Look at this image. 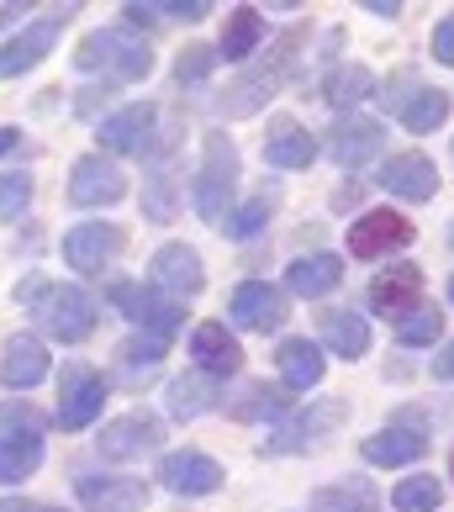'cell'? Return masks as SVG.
Listing matches in <instances>:
<instances>
[{"label":"cell","mask_w":454,"mask_h":512,"mask_svg":"<svg viewBox=\"0 0 454 512\" xmlns=\"http://www.w3.org/2000/svg\"><path fill=\"white\" fill-rule=\"evenodd\" d=\"M439 507V476L396 481V512H433Z\"/></svg>","instance_id":"35"},{"label":"cell","mask_w":454,"mask_h":512,"mask_svg":"<svg viewBox=\"0 0 454 512\" xmlns=\"http://www.w3.org/2000/svg\"><path fill=\"white\" fill-rule=\"evenodd\" d=\"M206 69H212V48H185V53H180V64H175L180 80H201Z\"/></svg>","instance_id":"40"},{"label":"cell","mask_w":454,"mask_h":512,"mask_svg":"<svg viewBox=\"0 0 454 512\" xmlns=\"http://www.w3.org/2000/svg\"><path fill=\"white\" fill-rule=\"evenodd\" d=\"M312 512H375V497L365 481H349V486H333V491H317L312 497Z\"/></svg>","instance_id":"32"},{"label":"cell","mask_w":454,"mask_h":512,"mask_svg":"<svg viewBox=\"0 0 454 512\" xmlns=\"http://www.w3.org/2000/svg\"><path fill=\"white\" fill-rule=\"evenodd\" d=\"M22 301H32L37 322L64 338V344H80V338H90V328H96V301H90L85 291L74 286H48V280H27L22 291H16Z\"/></svg>","instance_id":"1"},{"label":"cell","mask_w":454,"mask_h":512,"mask_svg":"<svg viewBox=\"0 0 454 512\" xmlns=\"http://www.w3.org/2000/svg\"><path fill=\"white\" fill-rule=\"evenodd\" d=\"M323 344L333 354H344V359H359L370 349V328H365V317H354V312H328L323 317Z\"/></svg>","instance_id":"27"},{"label":"cell","mask_w":454,"mask_h":512,"mask_svg":"<svg viewBox=\"0 0 454 512\" xmlns=\"http://www.w3.org/2000/svg\"><path fill=\"white\" fill-rule=\"evenodd\" d=\"M370 307L386 312L391 322L412 317V312L423 307V270H418V264H396V270H386L370 286Z\"/></svg>","instance_id":"14"},{"label":"cell","mask_w":454,"mask_h":512,"mask_svg":"<svg viewBox=\"0 0 454 512\" xmlns=\"http://www.w3.org/2000/svg\"><path fill=\"white\" fill-rule=\"evenodd\" d=\"M0 154H16V159H27V154H32V143H27L16 127H0Z\"/></svg>","instance_id":"42"},{"label":"cell","mask_w":454,"mask_h":512,"mask_svg":"<svg viewBox=\"0 0 454 512\" xmlns=\"http://www.w3.org/2000/svg\"><path fill=\"white\" fill-rule=\"evenodd\" d=\"M449 117V96L444 90H412V101L402 106V122L412 132H433V127H444Z\"/></svg>","instance_id":"30"},{"label":"cell","mask_w":454,"mask_h":512,"mask_svg":"<svg viewBox=\"0 0 454 512\" xmlns=\"http://www.w3.org/2000/svg\"><path fill=\"white\" fill-rule=\"evenodd\" d=\"M74 64L80 69H106L111 80H143V74L154 69V53H148V43L132 37L127 27H101L74 48Z\"/></svg>","instance_id":"2"},{"label":"cell","mask_w":454,"mask_h":512,"mask_svg":"<svg viewBox=\"0 0 454 512\" xmlns=\"http://www.w3.org/2000/svg\"><path fill=\"white\" fill-rule=\"evenodd\" d=\"M159 481L175 491V497H212V491L222 486V465L196 454V449H180V454H164Z\"/></svg>","instance_id":"13"},{"label":"cell","mask_w":454,"mask_h":512,"mask_svg":"<svg viewBox=\"0 0 454 512\" xmlns=\"http://www.w3.org/2000/svg\"><path fill=\"white\" fill-rule=\"evenodd\" d=\"M259 37H264V16L254 6H238L233 16H227V27H222V59H233V64L249 59Z\"/></svg>","instance_id":"28"},{"label":"cell","mask_w":454,"mask_h":512,"mask_svg":"<svg viewBox=\"0 0 454 512\" xmlns=\"http://www.w3.org/2000/svg\"><path fill=\"white\" fill-rule=\"evenodd\" d=\"M280 375H286V386H296V391H312L317 381H323V354H317L307 338H286V344H280Z\"/></svg>","instance_id":"25"},{"label":"cell","mask_w":454,"mask_h":512,"mask_svg":"<svg viewBox=\"0 0 454 512\" xmlns=\"http://www.w3.org/2000/svg\"><path fill=\"white\" fill-rule=\"evenodd\" d=\"M227 412L233 417H270V412H286V396L270 391L264 381H254V386L238 391V402H227Z\"/></svg>","instance_id":"34"},{"label":"cell","mask_w":454,"mask_h":512,"mask_svg":"<svg viewBox=\"0 0 454 512\" xmlns=\"http://www.w3.org/2000/svg\"><path fill=\"white\" fill-rule=\"evenodd\" d=\"M43 460V428L32 407H6L0 412V481H27Z\"/></svg>","instance_id":"4"},{"label":"cell","mask_w":454,"mask_h":512,"mask_svg":"<svg viewBox=\"0 0 454 512\" xmlns=\"http://www.w3.org/2000/svg\"><path fill=\"white\" fill-rule=\"evenodd\" d=\"M449 301H454V280H449Z\"/></svg>","instance_id":"46"},{"label":"cell","mask_w":454,"mask_h":512,"mask_svg":"<svg viewBox=\"0 0 454 512\" xmlns=\"http://www.w3.org/2000/svg\"><path fill=\"white\" fill-rule=\"evenodd\" d=\"M449 476H454V454H449Z\"/></svg>","instance_id":"45"},{"label":"cell","mask_w":454,"mask_h":512,"mask_svg":"<svg viewBox=\"0 0 454 512\" xmlns=\"http://www.w3.org/2000/svg\"><path fill=\"white\" fill-rule=\"evenodd\" d=\"M212 407H217V386H212L206 370H191V375H180V381L169 386V412L175 417H201Z\"/></svg>","instance_id":"26"},{"label":"cell","mask_w":454,"mask_h":512,"mask_svg":"<svg viewBox=\"0 0 454 512\" xmlns=\"http://www.w3.org/2000/svg\"><path fill=\"white\" fill-rule=\"evenodd\" d=\"M338 280H344V264H338L333 254H307V259H296L291 270H286V286L296 291V296H328Z\"/></svg>","instance_id":"24"},{"label":"cell","mask_w":454,"mask_h":512,"mask_svg":"<svg viewBox=\"0 0 454 512\" xmlns=\"http://www.w3.org/2000/svg\"><path fill=\"white\" fill-rule=\"evenodd\" d=\"M169 196H175L169 175H154V180H148V217H154V222H169Z\"/></svg>","instance_id":"39"},{"label":"cell","mask_w":454,"mask_h":512,"mask_svg":"<svg viewBox=\"0 0 454 512\" xmlns=\"http://www.w3.org/2000/svg\"><path fill=\"white\" fill-rule=\"evenodd\" d=\"M433 59H439V64H454V16H444V22L433 27Z\"/></svg>","instance_id":"41"},{"label":"cell","mask_w":454,"mask_h":512,"mask_svg":"<svg viewBox=\"0 0 454 512\" xmlns=\"http://www.w3.org/2000/svg\"><path fill=\"white\" fill-rule=\"evenodd\" d=\"M264 222H270V196L249 201V206H243L238 217H227V227H222V233H227V238H254Z\"/></svg>","instance_id":"38"},{"label":"cell","mask_w":454,"mask_h":512,"mask_svg":"<svg viewBox=\"0 0 454 512\" xmlns=\"http://www.w3.org/2000/svg\"><path fill=\"white\" fill-rule=\"evenodd\" d=\"M381 143H386L381 122H370V117H344V122L333 127V138H328V154L344 164V169H359L365 159L381 154Z\"/></svg>","instance_id":"18"},{"label":"cell","mask_w":454,"mask_h":512,"mask_svg":"<svg viewBox=\"0 0 454 512\" xmlns=\"http://www.w3.org/2000/svg\"><path fill=\"white\" fill-rule=\"evenodd\" d=\"M74 497L85 512H143L148 507V486L127 481V476H80Z\"/></svg>","instance_id":"12"},{"label":"cell","mask_w":454,"mask_h":512,"mask_svg":"<svg viewBox=\"0 0 454 512\" xmlns=\"http://www.w3.org/2000/svg\"><path fill=\"white\" fill-rule=\"evenodd\" d=\"M122 227L117 222H80V227H69V238H64V259H69V270H80V275H101L111 259L122 254Z\"/></svg>","instance_id":"6"},{"label":"cell","mask_w":454,"mask_h":512,"mask_svg":"<svg viewBox=\"0 0 454 512\" xmlns=\"http://www.w3.org/2000/svg\"><path fill=\"white\" fill-rule=\"evenodd\" d=\"M312 159H317L312 132L301 127L296 117H275L270 132H264V164H275V169H307Z\"/></svg>","instance_id":"17"},{"label":"cell","mask_w":454,"mask_h":512,"mask_svg":"<svg viewBox=\"0 0 454 512\" xmlns=\"http://www.w3.org/2000/svg\"><path fill=\"white\" fill-rule=\"evenodd\" d=\"M191 354H196V365L206 375H233L243 365V349H238V338L222 328V322H201V328L191 333Z\"/></svg>","instance_id":"20"},{"label":"cell","mask_w":454,"mask_h":512,"mask_svg":"<svg viewBox=\"0 0 454 512\" xmlns=\"http://www.w3.org/2000/svg\"><path fill=\"white\" fill-rule=\"evenodd\" d=\"M101 402H106V381L90 365H69L64 381H59V428H85L101 417Z\"/></svg>","instance_id":"7"},{"label":"cell","mask_w":454,"mask_h":512,"mask_svg":"<svg viewBox=\"0 0 454 512\" xmlns=\"http://www.w3.org/2000/svg\"><path fill=\"white\" fill-rule=\"evenodd\" d=\"M148 138H154V106H127L111 122H101V143L117 148V154H143Z\"/></svg>","instance_id":"23"},{"label":"cell","mask_w":454,"mask_h":512,"mask_svg":"<svg viewBox=\"0 0 454 512\" xmlns=\"http://www.w3.org/2000/svg\"><path fill=\"white\" fill-rule=\"evenodd\" d=\"M117 354H122L117 365H122V375H127L132 386L148 381V375H154V370L164 365V344H159V338H127V344H122Z\"/></svg>","instance_id":"29"},{"label":"cell","mask_w":454,"mask_h":512,"mask_svg":"<svg viewBox=\"0 0 454 512\" xmlns=\"http://www.w3.org/2000/svg\"><path fill=\"white\" fill-rule=\"evenodd\" d=\"M69 16H74V6H59V11L37 16L27 32H16L11 43L0 48V74H6V80H16V74H27V69L43 64V59H48V48L59 43V32L69 27Z\"/></svg>","instance_id":"5"},{"label":"cell","mask_w":454,"mask_h":512,"mask_svg":"<svg viewBox=\"0 0 454 512\" xmlns=\"http://www.w3.org/2000/svg\"><path fill=\"white\" fill-rule=\"evenodd\" d=\"M111 301H117V307L138 322V328L154 333V338L180 328V301L169 291H159V286H111Z\"/></svg>","instance_id":"9"},{"label":"cell","mask_w":454,"mask_h":512,"mask_svg":"<svg viewBox=\"0 0 454 512\" xmlns=\"http://www.w3.org/2000/svg\"><path fill=\"white\" fill-rule=\"evenodd\" d=\"M275 80H280V74H249L243 85H233V90H227V101H222V106H227V117H254L259 101H270Z\"/></svg>","instance_id":"31"},{"label":"cell","mask_w":454,"mask_h":512,"mask_svg":"<svg viewBox=\"0 0 454 512\" xmlns=\"http://www.w3.org/2000/svg\"><path fill=\"white\" fill-rule=\"evenodd\" d=\"M159 439H164V428L154 412H127L101 428V454L106 460H143L148 449H159Z\"/></svg>","instance_id":"11"},{"label":"cell","mask_w":454,"mask_h":512,"mask_svg":"<svg viewBox=\"0 0 454 512\" xmlns=\"http://www.w3.org/2000/svg\"><path fill=\"white\" fill-rule=\"evenodd\" d=\"M0 375H6L11 391H32L48 375V349L37 344L32 333H16L6 344V359H0Z\"/></svg>","instance_id":"21"},{"label":"cell","mask_w":454,"mask_h":512,"mask_svg":"<svg viewBox=\"0 0 454 512\" xmlns=\"http://www.w3.org/2000/svg\"><path fill=\"white\" fill-rule=\"evenodd\" d=\"M122 196H127V180L111 159L85 154L80 164H74V175H69V201L74 206H117Z\"/></svg>","instance_id":"10"},{"label":"cell","mask_w":454,"mask_h":512,"mask_svg":"<svg viewBox=\"0 0 454 512\" xmlns=\"http://www.w3.org/2000/svg\"><path fill=\"white\" fill-rule=\"evenodd\" d=\"M37 512H59V507H37Z\"/></svg>","instance_id":"44"},{"label":"cell","mask_w":454,"mask_h":512,"mask_svg":"<svg viewBox=\"0 0 454 512\" xmlns=\"http://www.w3.org/2000/svg\"><path fill=\"white\" fill-rule=\"evenodd\" d=\"M27 201H32V175H22V169H16V175H0V217L16 222L27 212Z\"/></svg>","instance_id":"36"},{"label":"cell","mask_w":454,"mask_h":512,"mask_svg":"<svg viewBox=\"0 0 454 512\" xmlns=\"http://www.w3.org/2000/svg\"><path fill=\"white\" fill-rule=\"evenodd\" d=\"M381 185L391 196H402V201H428L433 191H439V169H433L423 154H396L381 169Z\"/></svg>","instance_id":"19"},{"label":"cell","mask_w":454,"mask_h":512,"mask_svg":"<svg viewBox=\"0 0 454 512\" xmlns=\"http://www.w3.org/2000/svg\"><path fill=\"white\" fill-rule=\"evenodd\" d=\"M233 322L249 333H270L286 322V301H280L275 286H264V280H243L233 291Z\"/></svg>","instance_id":"16"},{"label":"cell","mask_w":454,"mask_h":512,"mask_svg":"<svg viewBox=\"0 0 454 512\" xmlns=\"http://www.w3.org/2000/svg\"><path fill=\"white\" fill-rule=\"evenodd\" d=\"M370 85H375L370 69H359V64H354V69H338L333 80H328V101H333L338 111H349V106H359V101L370 96Z\"/></svg>","instance_id":"33"},{"label":"cell","mask_w":454,"mask_h":512,"mask_svg":"<svg viewBox=\"0 0 454 512\" xmlns=\"http://www.w3.org/2000/svg\"><path fill=\"white\" fill-rule=\"evenodd\" d=\"M449 243H454V227H449Z\"/></svg>","instance_id":"47"},{"label":"cell","mask_w":454,"mask_h":512,"mask_svg":"<svg viewBox=\"0 0 454 512\" xmlns=\"http://www.w3.org/2000/svg\"><path fill=\"white\" fill-rule=\"evenodd\" d=\"M154 286L169 291V296H196L206 286V270H201V254L185 249V243H164L154 254Z\"/></svg>","instance_id":"15"},{"label":"cell","mask_w":454,"mask_h":512,"mask_svg":"<svg viewBox=\"0 0 454 512\" xmlns=\"http://www.w3.org/2000/svg\"><path fill=\"white\" fill-rule=\"evenodd\" d=\"M428 454V439H423V428H381V433H370L365 439V460L370 465H412V460H423Z\"/></svg>","instance_id":"22"},{"label":"cell","mask_w":454,"mask_h":512,"mask_svg":"<svg viewBox=\"0 0 454 512\" xmlns=\"http://www.w3.org/2000/svg\"><path fill=\"white\" fill-rule=\"evenodd\" d=\"M433 375H439V381H454V344H449L439 359H433Z\"/></svg>","instance_id":"43"},{"label":"cell","mask_w":454,"mask_h":512,"mask_svg":"<svg viewBox=\"0 0 454 512\" xmlns=\"http://www.w3.org/2000/svg\"><path fill=\"white\" fill-rule=\"evenodd\" d=\"M238 185V148L227 143V132H212L201 148V175H196V212L206 222H227V201Z\"/></svg>","instance_id":"3"},{"label":"cell","mask_w":454,"mask_h":512,"mask_svg":"<svg viewBox=\"0 0 454 512\" xmlns=\"http://www.w3.org/2000/svg\"><path fill=\"white\" fill-rule=\"evenodd\" d=\"M396 338H402V344H412V349H418V344H433V338H439V312H433V307H418L412 317L396 322Z\"/></svg>","instance_id":"37"},{"label":"cell","mask_w":454,"mask_h":512,"mask_svg":"<svg viewBox=\"0 0 454 512\" xmlns=\"http://www.w3.org/2000/svg\"><path fill=\"white\" fill-rule=\"evenodd\" d=\"M412 238H418V227H412L402 212H365L349 227V254L354 259H381L391 249H407Z\"/></svg>","instance_id":"8"}]
</instances>
